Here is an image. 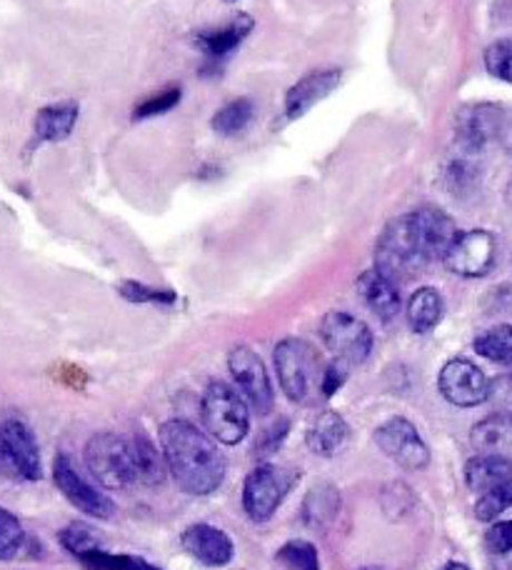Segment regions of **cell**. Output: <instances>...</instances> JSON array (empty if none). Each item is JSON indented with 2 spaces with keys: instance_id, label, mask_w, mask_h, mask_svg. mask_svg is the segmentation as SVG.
I'll list each match as a JSON object with an SVG mask.
<instances>
[{
  "instance_id": "cell-31",
  "label": "cell",
  "mask_w": 512,
  "mask_h": 570,
  "mask_svg": "<svg viewBox=\"0 0 512 570\" xmlns=\"http://www.w3.org/2000/svg\"><path fill=\"white\" fill-rule=\"evenodd\" d=\"M485 68L493 78L512 83V38H503L485 50Z\"/></svg>"
},
{
  "instance_id": "cell-7",
  "label": "cell",
  "mask_w": 512,
  "mask_h": 570,
  "mask_svg": "<svg viewBox=\"0 0 512 570\" xmlns=\"http://www.w3.org/2000/svg\"><path fill=\"white\" fill-rule=\"evenodd\" d=\"M0 471L16 481H40L43 461L30 428L23 421L10 419L0 423Z\"/></svg>"
},
{
  "instance_id": "cell-41",
  "label": "cell",
  "mask_w": 512,
  "mask_h": 570,
  "mask_svg": "<svg viewBox=\"0 0 512 570\" xmlns=\"http://www.w3.org/2000/svg\"><path fill=\"white\" fill-rule=\"evenodd\" d=\"M228 3H233V0H228Z\"/></svg>"
},
{
  "instance_id": "cell-37",
  "label": "cell",
  "mask_w": 512,
  "mask_h": 570,
  "mask_svg": "<svg viewBox=\"0 0 512 570\" xmlns=\"http://www.w3.org/2000/svg\"><path fill=\"white\" fill-rule=\"evenodd\" d=\"M498 403L503 411H512V373L498 375L495 381H490V399Z\"/></svg>"
},
{
  "instance_id": "cell-22",
  "label": "cell",
  "mask_w": 512,
  "mask_h": 570,
  "mask_svg": "<svg viewBox=\"0 0 512 570\" xmlns=\"http://www.w3.org/2000/svg\"><path fill=\"white\" fill-rule=\"evenodd\" d=\"M253 18L250 16H235L228 26L220 30H210V33L198 36V46L205 50L208 58H223L233 53L235 48L243 43V38L253 30Z\"/></svg>"
},
{
  "instance_id": "cell-20",
  "label": "cell",
  "mask_w": 512,
  "mask_h": 570,
  "mask_svg": "<svg viewBox=\"0 0 512 570\" xmlns=\"http://www.w3.org/2000/svg\"><path fill=\"white\" fill-rule=\"evenodd\" d=\"M347 433H351V428H347V423H345V419H343L341 413L323 411L311 423V428H307L305 443H307V448H311L315 455L331 458V455H335L345 445Z\"/></svg>"
},
{
  "instance_id": "cell-30",
  "label": "cell",
  "mask_w": 512,
  "mask_h": 570,
  "mask_svg": "<svg viewBox=\"0 0 512 570\" xmlns=\"http://www.w3.org/2000/svg\"><path fill=\"white\" fill-rule=\"evenodd\" d=\"M278 561L288 570H321V558L313 543L288 541L278 551Z\"/></svg>"
},
{
  "instance_id": "cell-9",
  "label": "cell",
  "mask_w": 512,
  "mask_h": 570,
  "mask_svg": "<svg viewBox=\"0 0 512 570\" xmlns=\"http://www.w3.org/2000/svg\"><path fill=\"white\" fill-rule=\"evenodd\" d=\"M53 481L58 485V491L66 495V501L70 505H76L80 513L98 518V521H108V518L116 515V503H112L98 485L80 475L76 463L63 453L56 455L53 461Z\"/></svg>"
},
{
  "instance_id": "cell-33",
  "label": "cell",
  "mask_w": 512,
  "mask_h": 570,
  "mask_svg": "<svg viewBox=\"0 0 512 570\" xmlns=\"http://www.w3.org/2000/svg\"><path fill=\"white\" fill-rule=\"evenodd\" d=\"M180 104V88H168L158 96H150L142 100V104L136 108V118H152L160 114H168L170 108H176Z\"/></svg>"
},
{
  "instance_id": "cell-11",
  "label": "cell",
  "mask_w": 512,
  "mask_h": 570,
  "mask_svg": "<svg viewBox=\"0 0 512 570\" xmlns=\"http://www.w3.org/2000/svg\"><path fill=\"white\" fill-rule=\"evenodd\" d=\"M228 368L235 385L243 393V399L248 401L258 413H270L275 405V391L270 383V375L265 371L258 353L250 351L248 345H238L228 355Z\"/></svg>"
},
{
  "instance_id": "cell-40",
  "label": "cell",
  "mask_w": 512,
  "mask_h": 570,
  "mask_svg": "<svg viewBox=\"0 0 512 570\" xmlns=\"http://www.w3.org/2000/svg\"><path fill=\"white\" fill-rule=\"evenodd\" d=\"M361 570H377V568H361Z\"/></svg>"
},
{
  "instance_id": "cell-18",
  "label": "cell",
  "mask_w": 512,
  "mask_h": 570,
  "mask_svg": "<svg viewBox=\"0 0 512 570\" xmlns=\"http://www.w3.org/2000/svg\"><path fill=\"white\" fill-rule=\"evenodd\" d=\"M477 453L505 458L512 463V411H498L480 421L470 435Z\"/></svg>"
},
{
  "instance_id": "cell-19",
  "label": "cell",
  "mask_w": 512,
  "mask_h": 570,
  "mask_svg": "<svg viewBox=\"0 0 512 570\" xmlns=\"http://www.w3.org/2000/svg\"><path fill=\"white\" fill-rule=\"evenodd\" d=\"M512 481V463L505 458L477 453L465 463V483L473 493L485 495L500 491Z\"/></svg>"
},
{
  "instance_id": "cell-14",
  "label": "cell",
  "mask_w": 512,
  "mask_h": 570,
  "mask_svg": "<svg viewBox=\"0 0 512 570\" xmlns=\"http://www.w3.org/2000/svg\"><path fill=\"white\" fill-rule=\"evenodd\" d=\"M180 546L190 558L208 568H225L235 558L233 538L210 523L188 525L180 535Z\"/></svg>"
},
{
  "instance_id": "cell-34",
  "label": "cell",
  "mask_w": 512,
  "mask_h": 570,
  "mask_svg": "<svg viewBox=\"0 0 512 570\" xmlns=\"http://www.w3.org/2000/svg\"><path fill=\"white\" fill-rule=\"evenodd\" d=\"M120 293L126 295L130 303H173L176 301V293L148 288V285H142V283H122Z\"/></svg>"
},
{
  "instance_id": "cell-1",
  "label": "cell",
  "mask_w": 512,
  "mask_h": 570,
  "mask_svg": "<svg viewBox=\"0 0 512 570\" xmlns=\"http://www.w3.org/2000/svg\"><path fill=\"white\" fill-rule=\"evenodd\" d=\"M457 238L453 218L440 208H417L395 218L375 248V268L391 281H410L433 261H443Z\"/></svg>"
},
{
  "instance_id": "cell-21",
  "label": "cell",
  "mask_w": 512,
  "mask_h": 570,
  "mask_svg": "<svg viewBox=\"0 0 512 570\" xmlns=\"http://www.w3.org/2000/svg\"><path fill=\"white\" fill-rule=\"evenodd\" d=\"M128 443H130V455H132V465H136L138 483L160 485L166 481L168 465H166V458H163V451L156 448V443H152L146 433L128 435Z\"/></svg>"
},
{
  "instance_id": "cell-25",
  "label": "cell",
  "mask_w": 512,
  "mask_h": 570,
  "mask_svg": "<svg viewBox=\"0 0 512 570\" xmlns=\"http://www.w3.org/2000/svg\"><path fill=\"white\" fill-rule=\"evenodd\" d=\"M337 513H341V493H337L335 485L321 483L307 493L303 503L305 525H313V528L331 525L337 518Z\"/></svg>"
},
{
  "instance_id": "cell-12",
  "label": "cell",
  "mask_w": 512,
  "mask_h": 570,
  "mask_svg": "<svg viewBox=\"0 0 512 570\" xmlns=\"http://www.w3.org/2000/svg\"><path fill=\"white\" fill-rule=\"evenodd\" d=\"M437 389L447 403L457 409H475L490 399V381L475 363L465 358H453L443 365L437 379Z\"/></svg>"
},
{
  "instance_id": "cell-6",
  "label": "cell",
  "mask_w": 512,
  "mask_h": 570,
  "mask_svg": "<svg viewBox=\"0 0 512 570\" xmlns=\"http://www.w3.org/2000/svg\"><path fill=\"white\" fill-rule=\"evenodd\" d=\"M301 481V473L288 471L275 463H263L253 468L243 483V508L253 523L270 521L283 505L293 485Z\"/></svg>"
},
{
  "instance_id": "cell-10",
  "label": "cell",
  "mask_w": 512,
  "mask_h": 570,
  "mask_svg": "<svg viewBox=\"0 0 512 570\" xmlns=\"http://www.w3.org/2000/svg\"><path fill=\"white\" fill-rule=\"evenodd\" d=\"M375 443L383 455L405 471H425L430 465V448L417 428L405 419H391L375 431Z\"/></svg>"
},
{
  "instance_id": "cell-38",
  "label": "cell",
  "mask_w": 512,
  "mask_h": 570,
  "mask_svg": "<svg viewBox=\"0 0 512 570\" xmlns=\"http://www.w3.org/2000/svg\"><path fill=\"white\" fill-rule=\"evenodd\" d=\"M126 570H163L158 566L148 563L146 558H138V556H128V563H126Z\"/></svg>"
},
{
  "instance_id": "cell-32",
  "label": "cell",
  "mask_w": 512,
  "mask_h": 570,
  "mask_svg": "<svg viewBox=\"0 0 512 570\" xmlns=\"http://www.w3.org/2000/svg\"><path fill=\"white\" fill-rule=\"evenodd\" d=\"M508 508H512V481L505 488H500V491L480 495V501L475 505V515H477V521L490 523V521H495L500 513L508 511Z\"/></svg>"
},
{
  "instance_id": "cell-26",
  "label": "cell",
  "mask_w": 512,
  "mask_h": 570,
  "mask_svg": "<svg viewBox=\"0 0 512 570\" xmlns=\"http://www.w3.org/2000/svg\"><path fill=\"white\" fill-rule=\"evenodd\" d=\"M475 351L483 358L512 368V325H495L475 338Z\"/></svg>"
},
{
  "instance_id": "cell-24",
  "label": "cell",
  "mask_w": 512,
  "mask_h": 570,
  "mask_svg": "<svg viewBox=\"0 0 512 570\" xmlns=\"http://www.w3.org/2000/svg\"><path fill=\"white\" fill-rule=\"evenodd\" d=\"M78 120L76 104H56L38 110L36 116V136L38 140H66L73 134Z\"/></svg>"
},
{
  "instance_id": "cell-29",
  "label": "cell",
  "mask_w": 512,
  "mask_h": 570,
  "mask_svg": "<svg viewBox=\"0 0 512 570\" xmlns=\"http://www.w3.org/2000/svg\"><path fill=\"white\" fill-rule=\"evenodd\" d=\"M58 541H60V546H63L70 556L76 558V561H78L80 556L96 551V548L102 546L93 528L86 525V523H70V525H66L63 531L58 533Z\"/></svg>"
},
{
  "instance_id": "cell-39",
  "label": "cell",
  "mask_w": 512,
  "mask_h": 570,
  "mask_svg": "<svg viewBox=\"0 0 512 570\" xmlns=\"http://www.w3.org/2000/svg\"><path fill=\"white\" fill-rule=\"evenodd\" d=\"M445 570H470L465 563H457V561H453V563H447L445 566Z\"/></svg>"
},
{
  "instance_id": "cell-23",
  "label": "cell",
  "mask_w": 512,
  "mask_h": 570,
  "mask_svg": "<svg viewBox=\"0 0 512 570\" xmlns=\"http://www.w3.org/2000/svg\"><path fill=\"white\" fill-rule=\"evenodd\" d=\"M445 303L443 295L435 288H420L413 293V298L407 303V323L415 333H430L435 325L443 321Z\"/></svg>"
},
{
  "instance_id": "cell-5",
  "label": "cell",
  "mask_w": 512,
  "mask_h": 570,
  "mask_svg": "<svg viewBox=\"0 0 512 570\" xmlns=\"http://www.w3.org/2000/svg\"><path fill=\"white\" fill-rule=\"evenodd\" d=\"M86 465L90 475L108 491H128L138 483L128 435L96 433L86 443Z\"/></svg>"
},
{
  "instance_id": "cell-16",
  "label": "cell",
  "mask_w": 512,
  "mask_h": 570,
  "mask_svg": "<svg viewBox=\"0 0 512 570\" xmlns=\"http://www.w3.org/2000/svg\"><path fill=\"white\" fill-rule=\"evenodd\" d=\"M337 83H341V70H317V73L305 76L291 88L288 98H285V116L293 120L305 116L327 94H333Z\"/></svg>"
},
{
  "instance_id": "cell-36",
  "label": "cell",
  "mask_w": 512,
  "mask_h": 570,
  "mask_svg": "<svg viewBox=\"0 0 512 570\" xmlns=\"http://www.w3.org/2000/svg\"><path fill=\"white\" fill-rule=\"evenodd\" d=\"M345 379H347V363L335 361V363H331V365H325L323 389H321L323 399H333V395L343 389Z\"/></svg>"
},
{
  "instance_id": "cell-28",
  "label": "cell",
  "mask_w": 512,
  "mask_h": 570,
  "mask_svg": "<svg viewBox=\"0 0 512 570\" xmlns=\"http://www.w3.org/2000/svg\"><path fill=\"white\" fill-rule=\"evenodd\" d=\"M26 548V531L18 518L0 505V561H13Z\"/></svg>"
},
{
  "instance_id": "cell-17",
  "label": "cell",
  "mask_w": 512,
  "mask_h": 570,
  "mask_svg": "<svg viewBox=\"0 0 512 570\" xmlns=\"http://www.w3.org/2000/svg\"><path fill=\"white\" fill-rule=\"evenodd\" d=\"M357 293H361V298L377 318L393 321L395 315L401 313V291H397V283L383 276L377 268L365 271L363 276L357 278Z\"/></svg>"
},
{
  "instance_id": "cell-8",
  "label": "cell",
  "mask_w": 512,
  "mask_h": 570,
  "mask_svg": "<svg viewBox=\"0 0 512 570\" xmlns=\"http://www.w3.org/2000/svg\"><path fill=\"white\" fill-rule=\"evenodd\" d=\"M321 335L327 351L347 365L365 363L373 351V331L351 313H327L321 323Z\"/></svg>"
},
{
  "instance_id": "cell-35",
  "label": "cell",
  "mask_w": 512,
  "mask_h": 570,
  "mask_svg": "<svg viewBox=\"0 0 512 570\" xmlns=\"http://www.w3.org/2000/svg\"><path fill=\"white\" fill-rule=\"evenodd\" d=\"M485 548L495 556H508L512 551V518L490 525V531L485 533Z\"/></svg>"
},
{
  "instance_id": "cell-13",
  "label": "cell",
  "mask_w": 512,
  "mask_h": 570,
  "mask_svg": "<svg viewBox=\"0 0 512 570\" xmlns=\"http://www.w3.org/2000/svg\"><path fill=\"white\" fill-rule=\"evenodd\" d=\"M443 263L450 273L463 278H483L495 263V238L488 230L460 233L445 253Z\"/></svg>"
},
{
  "instance_id": "cell-15",
  "label": "cell",
  "mask_w": 512,
  "mask_h": 570,
  "mask_svg": "<svg viewBox=\"0 0 512 570\" xmlns=\"http://www.w3.org/2000/svg\"><path fill=\"white\" fill-rule=\"evenodd\" d=\"M503 130V114L495 106L465 108L455 120V136L460 148L467 153L483 150L490 140Z\"/></svg>"
},
{
  "instance_id": "cell-4",
  "label": "cell",
  "mask_w": 512,
  "mask_h": 570,
  "mask_svg": "<svg viewBox=\"0 0 512 570\" xmlns=\"http://www.w3.org/2000/svg\"><path fill=\"white\" fill-rule=\"evenodd\" d=\"M273 358L280 389L293 403H307L323 389L325 368L313 345H307L301 338H285L278 343Z\"/></svg>"
},
{
  "instance_id": "cell-27",
  "label": "cell",
  "mask_w": 512,
  "mask_h": 570,
  "mask_svg": "<svg viewBox=\"0 0 512 570\" xmlns=\"http://www.w3.org/2000/svg\"><path fill=\"white\" fill-rule=\"evenodd\" d=\"M253 114H255L253 100L238 98V100H233V104L223 106L218 114H215L213 128L218 130L220 136H235V134H240V130L248 128V124L253 120Z\"/></svg>"
},
{
  "instance_id": "cell-3",
  "label": "cell",
  "mask_w": 512,
  "mask_h": 570,
  "mask_svg": "<svg viewBox=\"0 0 512 570\" xmlns=\"http://www.w3.org/2000/svg\"><path fill=\"white\" fill-rule=\"evenodd\" d=\"M203 428L223 445H238L250 431V413L243 395L228 383L215 381L200 401Z\"/></svg>"
},
{
  "instance_id": "cell-2",
  "label": "cell",
  "mask_w": 512,
  "mask_h": 570,
  "mask_svg": "<svg viewBox=\"0 0 512 570\" xmlns=\"http://www.w3.org/2000/svg\"><path fill=\"white\" fill-rule=\"evenodd\" d=\"M160 451L168 473L188 495H210L218 491L228 471L215 438L198 431L188 421H168L160 428Z\"/></svg>"
}]
</instances>
